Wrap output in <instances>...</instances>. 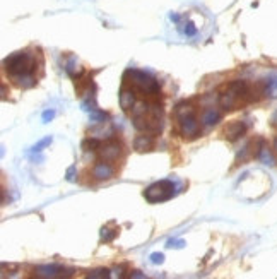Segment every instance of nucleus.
<instances>
[{
    "mask_svg": "<svg viewBox=\"0 0 277 279\" xmlns=\"http://www.w3.org/2000/svg\"><path fill=\"white\" fill-rule=\"evenodd\" d=\"M98 154H99L101 161H106V163L117 161V159L120 158V154H122V144H120L117 139H111V137L106 140V142L101 140Z\"/></svg>",
    "mask_w": 277,
    "mask_h": 279,
    "instance_id": "nucleus-6",
    "label": "nucleus"
},
{
    "mask_svg": "<svg viewBox=\"0 0 277 279\" xmlns=\"http://www.w3.org/2000/svg\"><path fill=\"white\" fill-rule=\"evenodd\" d=\"M53 117H55V111H53V110H46V111L43 113V122L46 124V122H50Z\"/></svg>",
    "mask_w": 277,
    "mask_h": 279,
    "instance_id": "nucleus-16",
    "label": "nucleus"
},
{
    "mask_svg": "<svg viewBox=\"0 0 277 279\" xmlns=\"http://www.w3.org/2000/svg\"><path fill=\"white\" fill-rule=\"evenodd\" d=\"M123 86L130 88L136 94L142 96L145 99H159L161 98V88L159 83L151 77L149 74L142 70L129 69L123 74Z\"/></svg>",
    "mask_w": 277,
    "mask_h": 279,
    "instance_id": "nucleus-3",
    "label": "nucleus"
},
{
    "mask_svg": "<svg viewBox=\"0 0 277 279\" xmlns=\"http://www.w3.org/2000/svg\"><path fill=\"white\" fill-rule=\"evenodd\" d=\"M36 276L40 278H69L72 276V269H65L62 266H41L36 267Z\"/></svg>",
    "mask_w": 277,
    "mask_h": 279,
    "instance_id": "nucleus-7",
    "label": "nucleus"
},
{
    "mask_svg": "<svg viewBox=\"0 0 277 279\" xmlns=\"http://www.w3.org/2000/svg\"><path fill=\"white\" fill-rule=\"evenodd\" d=\"M136 96L137 94L130 88H127V86L122 88V91H120V106H122L123 111L130 113V110L136 105Z\"/></svg>",
    "mask_w": 277,
    "mask_h": 279,
    "instance_id": "nucleus-9",
    "label": "nucleus"
},
{
    "mask_svg": "<svg viewBox=\"0 0 277 279\" xmlns=\"http://www.w3.org/2000/svg\"><path fill=\"white\" fill-rule=\"evenodd\" d=\"M173 195H175V184L170 180L156 182V184H152L151 187L145 188V192H144V197L151 204L164 202V200L171 199Z\"/></svg>",
    "mask_w": 277,
    "mask_h": 279,
    "instance_id": "nucleus-5",
    "label": "nucleus"
},
{
    "mask_svg": "<svg viewBox=\"0 0 277 279\" xmlns=\"http://www.w3.org/2000/svg\"><path fill=\"white\" fill-rule=\"evenodd\" d=\"M89 278H110V271L108 269H98V271H92V273L88 274Z\"/></svg>",
    "mask_w": 277,
    "mask_h": 279,
    "instance_id": "nucleus-13",
    "label": "nucleus"
},
{
    "mask_svg": "<svg viewBox=\"0 0 277 279\" xmlns=\"http://www.w3.org/2000/svg\"><path fill=\"white\" fill-rule=\"evenodd\" d=\"M50 142H51V139H50V137H46V139L41 140L38 146H35V149H33V151H35V152H40V151H41V147H45V146H46V144H50Z\"/></svg>",
    "mask_w": 277,
    "mask_h": 279,
    "instance_id": "nucleus-15",
    "label": "nucleus"
},
{
    "mask_svg": "<svg viewBox=\"0 0 277 279\" xmlns=\"http://www.w3.org/2000/svg\"><path fill=\"white\" fill-rule=\"evenodd\" d=\"M134 147H136L138 152L154 149V136H152V134H142V136H137L136 140H134Z\"/></svg>",
    "mask_w": 277,
    "mask_h": 279,
    "instance_id": "nucleus-10",
    "label": "nucleus"
},
{
    "mask_svg": "<svg viewBox=\"0 0 277 279\" xmlns=\"http://www.w3.org/2000/svg\"><path fill=\"white\" fill-rule=\"evenodd\" d=\"M5 72L22 88H31L36 84L35 70H36V57L28 51H17L3 60Z\"/></svg>",
    "mask_w": 277,
    "mask_h": 279,
    "instance_id": "nucleus-1",
    "label": "nucleus"
},
{
    "mask_svg": "<svg viewBox=\"0 0 277 279\" xmlns=\"http://www.w3.org/2000/svg\"><path fill=\"white\" fill-rule=\"evenodd\" d=\"M246 130V125L243 124L241 120H236V122H231V124H228V127L224 129V137H226L228 140H231V142H234L236 139L245 134Z\"/></svg>",
    "mask_w": 277,
    "mask_h": 279,
    "instance_id": "nucleus-8",
    "label": "nucleus"
},
{
    "mask_svg": "<svg viewBox=\"0 0 277 279\" xmlns=\"http://www.w3.org/2000/svg\"><path fill=\"white\" fill-rule=\"evenodd\" d=\"M163 254H152L151 255V260H152V262H154V264H161V262H163Z\"/></svg>",
    "mask_w": 277,
    "mask_h": 279,
    "instance_id": "nucleus-17",
    "label": "nucleus"
},
{
    "mask_svg": "<svg viewBox=\"0 0 277 279\" xmlns=\"http://www.w3.org/2000/svg\"><path fill=\"white\" fill-rule=\"evenodd\" d=\"M173 118L178 125V132L182 134L183 139L193 140L200 136V122L195 117V108L190 103L182 101L175 106Z\"/></svg>",
    "mask_w": 277,
    "mask_h": 279,
    "instance_id": "nucleus-4",
    "label": "nucleus"
},
{
    "mask_svg": "<svg viewBox=\"0 0 277 279\" xmlns=\"http://www.w3.org/2000/svg\"><path fill=\"white\" fill-rule=\"evenodd\" d=\"M197 33V29L193 28V22H188V24H186V28H185V35L186 36H193Z\"/></svg>",
    "mask_w": 277,
    "mask_h": 279,
    "instance_id": "nucleus-14",
    "label": "nucleus"
},
{
    "mask_svg": "<svg viewBox=\"0 0 277 279\" xmlns=\"http://www.w3.org/2000/svg\"><path fill=\"white\" fill-rule=\"evenodd\" d=\"M115 173L113 166H111V163H106V161H101L98 165L94 166V170H92V177L96 178V180H108V178H111Z\"/></svg>",
    "mask_w": 277,
    "mask_h": 279,
    "instance_id": "nucleus-12",
    "label": "nucleus"
},
{
    "mask_svg": "<svg viewBox=\"0 0 277 279\" xmlns=\"http://www.w3.org/2000/svg\"><path fill=\"white\" fill-rule=\"evenodd\" d=\"M255 86L246 81H233L219 89V105L224 110H238L252 99H257Z\"/></svg>",
    "mask_w": 277,
    "mask_h": 279,
    "instance_id": "nucleus-2",
    "label": "nucleus"
},
{
    "mask_svg": "<svg viewBox=\"0 0 277 279\" xmlns=\"http://www.w3.org/2000/svg\"><path fill=\"white\" fill-rule=\"evenodd\" d=\"M219 120H221V111L214 106H207L204 110V113H202L200 124L204 125V127H212V125L218 124Z\"/></svg>",
    "mask_w": 277,
    "mask_h": 279,
    "instance_id": "nucleus-11",
    "label": "nucleus"
}]
</instances>
